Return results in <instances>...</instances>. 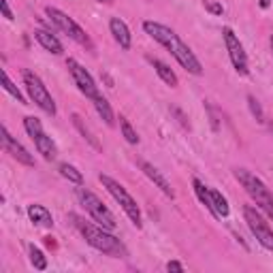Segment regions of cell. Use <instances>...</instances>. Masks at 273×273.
Instances as JSON below:
<instances>
[{
    "label": "cell",
    "mask_w": 273,
    "mask_h": 273,
    "mask_svg": "<svg viewBox=\"0 0 273 273\" xmlns=\"http://www.w3.org/2000/svg\"><path fill=\"white\" fill-rule=\"evenodd\" d=\"M143 30H145L154 41H158L160 45L167 47L169 52L173 54V58L182 64L188 73H192V75L203 73V67H201V62L195 56V52H192V49L186 45V43L179 39L169 26H162V24H158V21H149L147 19V21H143Z\"/></svg>",
    "instance_id": "obj_1"
},
{
    "label": "cell",
    "mask_w": 273,
    "mask_h": 273,
    "mask_svg": "<svg viewBox=\"0 0 273 273\" xmlns=\"http://www.w3.org/2000/svg\"><path fill=\"white\" fill-rule=\"evenodd\" d=\"M68 220L73 222L77 231L83 235V239L88 241L94 250H98V252H103L107 256H113V258H126L128 256L124 243H122L118 237H113L111 233L103 231V226L90 224V222H85L83 218H79V215H75V213H68Z\"/></svg>",
    "instance_id": "obj_2"
},
{
    "label": "cell",
    "mask_w": 273,
    "mask_h": 273,
    "mask_svg": "<svg viewBox=\"0 0 273 273\" xmlns=\"http://www.w3.org/2000/svg\"><path fill=\"white\" fill-rule=\"evenodd\" d=\"M235 177L239 179V184L246 188V192L252 197L254 203L273 220V195L269 192L267 186L263 184V179H258L246 169H235Z\"/></svg>",
    "instance_id": "obj_3"
},
{
    "label": "cell",
    "mask_w": 273,
    "mask_h": 273,
    "mask_svg": "<svg viewBox=\"0 0 273 273\" xmlns=\"http://www.w3.org/2000/svg\"><path fill=\"white\" fill-rule=\"evenodd\" d=\"M98 179H100V184H103L105 188L109 190V195L120 203V207L126 211L128 218L133 220V224H135L136 228H141V209H139V205H136V201L126 192L124 186L118 184L116 179H111L109 175H103V173L98 175Z\"/></svg>",
    "instance_id": "obj_4"
},
{
    "label": "cell",
    "mask_w": 273,
    "mask_h": 273,
    "mask_svg": "<svg viewBox=\"0 0 273 273\" xmlns=\"http://www.w3.org/2000/svg\"><path fill=\"white\" fill-rule=\"evenodd\" d=\"M77 199L81 201V205L85 207V211H88L103 228H107V231H113V228L118 226V222H116V218H113V213L107 209V207L103 205V201H100L96 195H92L90 190L77 188Z\"/></svg>",
    "instance_id": "obj_5"
},
{
    "label": "cell",
    "mask_w": 273,
    "mask_h": 273,
    "mask_svg": "<svg viewBox=\"0 0 273 273\" xmlns=\"http://www.w3.org/2000/svg\"><path fill=\"white\" fill-rule=\"evenodd\" d=\"M45 13H47V17L56 24V28H60L64 34H68V37L73 39L75 43H79V45H83V47H88V49H94L90 37L81 30V26H79L77 21H73V17H68L67 13H62L60 9H56V6H47Z\"/></svg>",
    "instance_id": "obj_6"
},
{
    "label": "cell",
    "mask_w": 273,
    "mask_h": 273,
    "mask_svg": "<svg viewBox=\"0 0 273 273\" xmlns=\"http://www.w3.org/2000/svg\"><path fill=\"white\" fill-rule=\"evenodd\" d=\"M24 83H26V90L34 103H37L47 116H56V103H54L52 94L47 92L45 83L41 81V77L34 75L32 70H24Z\"/></svg>",
    "instance_id": "obj_7"
},
{
    "label": "cell",
    "mask_w": 273,
    "mask_h": 273,
    "mask_svg": "<svg viewBox=\"0 0 273 273\" xmlns=\"http://www.w3.org/2000/svg\"><path fill=\"white\" fill-rule=\"evenodd\" d=\"M24 128H26V133L30 135V139L34 141V145H37V149H39V154H43V158H45V160H54L58 152H56V145H54L52 136H47L45 131H43L41 122H39L37 118L28 116V118H24Z\"/></svg>",
    "instance_id": "obj_8"
},
{
    "label": "cell",
    "mask_w": 273,
    "mask_h": 273,
    "mask_svg": "<svg viewBox=\"0 0 273 273\" xmlns=\"http://www.w3.org/2000/svg\"><path fill=\"white\" fill-rule=\"evenodd\" d=\"M243 215H246V222H248L250 231L254 233V237L258 239V243H261V246H265L267 250H273V231L267 226V222H265L261 215H258V211L254 209V207L246 205V207H243Z\"/></svg>",
    "instance_id": "obj_9"
},
{
    "label": "cell",
    "mask_w": 273,
    "mask_h": 273,
    "mask_svg": "<svg viewBox=\"0 0 273 273\" xmlns=\"http://www.w3.org/2000/svg\"><path fill=\"white\" fill-rule=\"evenodd\" d=\"M222 37H224L228 56H231V62H233L235 70L239 75H248V56H246V52H243L241 41L235 37V32L231 30V28H222Z\"/></svg>",
    "instance_id": "obj_10"
},
{
    "label": "cell",
    "mask_w": 273,
    "mask_h": 273,
    "mask_svg": "<svg viewBox=\"0 0 273 273\" xmlns=\"http://www.w3.org/2000/svg\"><path fill=\"white\" fill-rule=\"evenodd\" d=\"M67 68H68V73L73 75L79 92H81V94H85L88 98L94 100V98L98 96V88H96V83H94V79H92V75H90L88 70H85L77 60H73V58L67 60Z\"/></svg>",
    "instance_id": "obj_11"
},
{
    "label": "cell",
    "mask_w": 273,
    "mask_h": 273,
    "mask_svg": "<svg viewBox=\"0 0 273 273\" xmlns=\"http://www.w3.org/2000/svg\"><path fill=\"white\" fill-rule=\"evenodd\" d=\"M2 143H4V149H6V152H9L13 158H15L17 162L26 164V167H34V158H32V154L28 152V149L21 145L17 139H13L11 133L6 131V126H2Z\"/></svg>",
    "instance_id": "obj_12"
},
{
    "label": "cell",
    "mask_w": 273,
    "mask_h": 273,
    "mask_svg": "<svg viewBox=\"0 0 273 273\" xmlns=\"http://www.w3.org/2000/svg\"><path fill=\"white\" fill-rule=\"evenodd\" d=\"M139 167H141V171H143V173H145L149 179H152V182L158 186V188H160L162 192H164V195H167L169 199H173L175 197V192L173 190H171V184L167 182V179H164V175L160 173V171H158L156 167H154V164H149L147 160H139Z\"/></svg>",
    "instance_id": "obj_13"
},
{
    "label": "cell",
    "mask_w": 273,
    "mask_h": 273,
    "mask_svg": "<svg viewBox=\"0 0 273 273\" xmlns=\"http://www.w3.org/2000/svg\"><path fill=\"white\" fill-rule=\"evenodd\" d=\"M109 30H111L113 39H116V43H118L122 49H131V43H133V39H131V30H128V26H126L120 17H111V21H109Z\"/></svg>",
    "instance_id": "obj_14"
},
{
    "label": "cell",
    "mask_w": 273,
    "mask_h": 273,
    "mask_svg": "<svg viewBox=\"0 0 273 273\" xmlns=\"http://www.w3.org/2000/svg\"><path fill=\"white\" fill-rule=\"evenodd\" d=\"M28 218H30L34 224H39V226H47V228L54 226L52 213H49L47 207H43V205H30V207H28Z\"/></svg>",
    "instance_id": "obj_15"
},
{
    "label": "cell",
    "mask_w": 273,
    "mask_h": 273,
    "mask_svg": "<svg viewBox=\"0 0 273 273\" xmlns=\"http://www.w3.org/2000/svg\"><path fill=\"white\" fill-rule=\"evenodd\" d=\"M34 39H37L41 45L47 49V52H52V54H56V56H60V54L64 52L62 43L56 39L52 32H47V30H37V32H34Z\"/></svg>",
    "instance_id": "obj_16"
},
{
    "label": "cell",
    "mask_w": 273,
    "mask_h": 273,
    "mask_svg": "<svg viewBox=\"0 0 273 273\" xmlns=\"http://www.w3.org/2000/svg\"><path fill=\"white\" fill-rule=\"evenodd\" d=\"M149 62H152V67H154V70H156V73H158V77H160L162 79V81L164 83H167V85H171V88H177V75L173 73V70H171L169 67H167V64H164L162 60H158V58H147Z\"/></svg>",
    "instance_id": "obj_17"
},
{
    "label": "cell",
    "mask_w": 273,
    "mask_h": 273,
    "mask_svg": "<svg viewBox=\"0 0 273 273\" xmlns=\"http://www.w3.org/2000/svg\"><path fill=\"white\" fill-rule=\"evenodd\" d=\"M192 186H195V192H197L199 201L211 211L213 218H218V215H215V209H213V203H211V192H209V188H207V186L201 182V179H192Z\"/></svg>",
    "instance_id": "obj_18"
},
{
    "label": "cell",
    "mask_w": 273,
    "mask_h": 273,
    "mask_svg": "<svg viewBox=\"0 0 273 273\" xmlns=\"http://www.w3.org/2000/svg\"><path fill=\"white\" fill-rule=\"evenodd\" d=\"M94 107H96L98 116L105 120V124H107V126H113V111H111L109 103H107V98H103V96L98 94V96L94 98Z\"/></svg>",
    "instance_id": "obj_19"
},
{
    "label": "cell",
    "mask_w": 273,
    "mask_h": 273,
    "mask_svg": "<svg viewBox=\"0 0 273 273\" xmlns=\"http://www.w3.org/2000/svg\"><path fill=\"white\" fill-rule=\"evenodd\" d=\"M211 192V203H213V209H215V215H218V218H226L228 215V203H226V199L220 195L218 190H209Z\"/></svg>",
    "instance_id": "obj_20"
},
{
    "label": "cell",
    "mask_w": 273,
    "mask_h": 273,
    "mask_svg": "<svg viewBox=\"0 0 273 273\" xmlns=\"http://www.w3.org/2000/svg\"><path fill=\"white\" fill-rule=\"evenodd\" d=\"M2 88H4L6 92H9V94H11L13 98H15L17 103L28 105V103H26V98H24V94H21V92L17 90V85L11 81V77H9V73H6V70H2Z\"/></svg>",
    "instance_id": "obj_21"
},
{
    "label": "cell",
    "mask_w": 273,
    "mask_h": 273,
    "mask_svg": "<svg viewBox=\"0 0 273 273\" xmlns=\"http://www.w3.org/2000/svg\"><path fill=\"white\" fill-rule=\"evenodd\" d=\"M60 175L67 177L68 182H73V184H81V182H83V175L79 173V171L73 167V164H67V162L60 164Z\"/></svg>",
    "instance_id": "obj_22"
},
{
    "label": "cell",
    "mask_w": 273,
    "mask_h": 273,
    "mask_svg": "<svg viewBox=\"0 0 273 273\" xmlns=\"http://www.w3.org/2000/svg\"><path fill=\"white\" fill-rule=\"evenodd\" d=\"M120 126H122V135H124V139L131 143V145H136V143H139V136H136L135 128L131 126V122H128L126 118H120Z\"/></svg>",
    "instance_id": "obj_23"
},
{
    "label": "cell",
    "mask_w": 273,
    "mask_h": 273,
    "mask_svg": "<svg viewBox=\"0 0 273 273\" xmlns=\"http://www.w3.org/2000/svg\"><path fill=\"white\" fill-rule=\"evenodd\" d=\"M30 263L34 265V269H39V271L47 269V258L43 256L41 250L34 248V246H30Z\"/></svg>",
    "instance_id": "obj_24"
},
{
    "label": "cell",
    "mask_w": 273,
    "mask_h": 273,
    "mask_svg": "<svg viewBox=\"0 0 273 273\" xmlns=\"http://www.w3.org/2000/svg\"><path fill=\"white\" fill-rule=\"evenodd\" d=\"M73 122H75V126L79 128V133H81V135L85 136V139H88V141L92 143V145H94V147L98 149V147H100V145H98V141L94 139V136H92V133L88 131V128H85V126H83V122H81V118H79V116H77V113H75V116H73Z\"/></svg>",
    "instance_id": "obj_25"
},
{
    "label": "cell",
    "mask_w": 273,
    "mask_h": 273,
    "mask_svg": "<svg viewBox=\"0 0 273 273\" xmlns=\"http://www.w3.org/2000/svg\"><path fill=\"white\" fill-rule=\"evenodd\" d=\"M248 105H250V111H252V116L256 118V122H265V116H263V109H261V105H258V100L254 96H248Z\"/></svg>",
    "instance_id": "obj_26"
},
{
    "label": "cell",
    "mask_w": 273,
    "mask_h": 273,
    "mask_svg": "<svg viewBox=\"0 0 273 273\" xmlns=\"http://www.w3.org/2000/svg\"><path fill=\"white\" fill-rule=\"evenodd\" d=\"M203 6L209 13H213V15H222V13H224V6L218 4V2H213V0H203Z\"/></svg>",
    "instance_id": "obj_27"
},
{
    "label": "cell",
    "mask_w": 273,
    "mask_h": 273,
    "mask_svg": "<svg viewBox=\"0 0 273 273\" xmlns=\"http://www.w3.org/2000/svg\"><path fill=\"white\" fill-rule=\"evenodd\" d=\"M0 9H2V15L9 19V21H13V13H11V9H9V2L6 0H0Z\"/></svg>",
    "instance_id": "obj_28"
},
{
    "label": "cell",
    "mask_w": 273,
    "mask_h": 273,
    "mask_svg": "<svg viewBox=\"0 0 273 273\" xmlns=\"http://www.w3.org/2000/svg\"><path fill=\"white\" fill-rule=\"evenodd\" d=\"M167 269H169V271H184V265L177 263V261H169V263H167Z\"/></svg>",
    "instance_id": "obj_29"
},
{
    "label": "cell",
    "mask_w": 273,
    "mask_h": 273,
    "mask_svg": "<svg viewBox=\"0 0 273 273\" xmlns=\"http://www.w3.org/2000/svg\"><path fill=\"white\" fill-rule=\"evenodd\" d=\"M258 4H261V9H269V6H271V0H258Z\"/></svg>",
    "instance_id": "obj_30"
},
{
    "label": "cell",
    "mask_w": 273,
    "mask_h": 273,
    "mask_svg": "<svg viewBox=\"0 0 273 273\" xmlns=\"http://www.w3.org/2000/svg\"><path fill=\"white\" fill-rule=\"evenodd\" d=\"M96 2H107V4H109V2H113V0H96Z\"/></svg>",
    "instance_id": "obj_31"
},
{
    "label": "cell",
    "mask_w": 273,
    "mask_h": 273,
    "mask_svg": "<svg viewBox=\"0 0 273 273\" xmlns=\"http://www.w3.org/2000/svg\"><path fill=\"white\" fill-rule=\"evenodd\" d=\"M271 49H273V37H271Z\"/></svg>",
    "instance_id": "obj_32"
}]
</instances>
